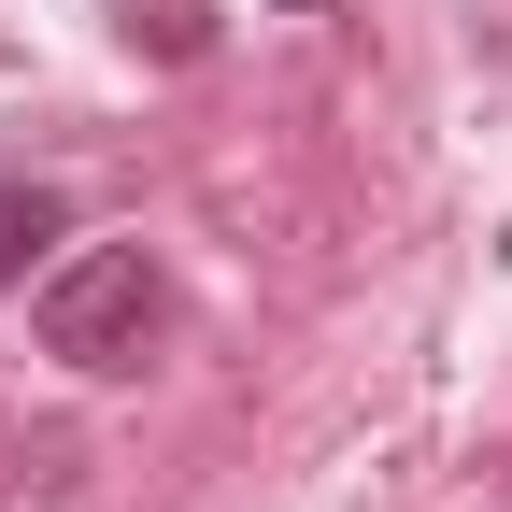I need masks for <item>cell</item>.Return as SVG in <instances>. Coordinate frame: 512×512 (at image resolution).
Here are the masks:
<instances>
[{
  "instance_id": "6da1fadb",
  "label": "cell",
  "mask_w": 512,
  "mask_h": 512,
  "mask_svg": "<svg viewBox=\"0 0 512 512\" xmlns=\"http://www.w3.org/2000/svg\"><path fill=\"white\" fill-rule=\"evenodd\" d=\"M29 328H43V356H57V370L114 384V370H143V356H157L171 285H157V256H143V242H86V256H57V271H43Z\"/></svg>"
},
{
  "instance_id": "7a4b0ae2",
  "label": "cell",
  "mask_w": 512,
  "mask_h": 512,
  "mask_svg": "<svg viewBox=\"0 0 512 512\" xmlns=\"http://www.w3.org/2000/svg\"><path fill=\"white\" fill-rule=\"evenodd\" d=\"M57 228H72V214H57V185H29V171H0V285H29V256H43Z\"/></svg>"
},
{
  "instance_id": "3957f363",
  "label": "cell",
  "mask_w": 512,
  "mask_h": 512,
  "mask_svg": "<svg viewBox=\"0 0 512 512\" xmlns=\"http://www.w3.org/2000/svg\"><path fill=\"white\" fill-rule=\"evenodd\" d=\"M285 15H328V0H285Z\"/></svg>"
}]
</instances>
